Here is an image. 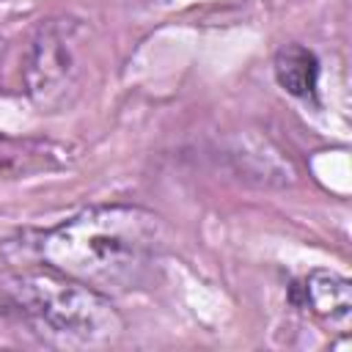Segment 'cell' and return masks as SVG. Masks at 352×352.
I'll list each match as a JSON object with an SVG mask.
<instances>
[{"mask_svg":"<svg viewBox=\"0 0 352 352\" xmlns=\"http://www.w3.org/2000/svg\"><path fill=\"white\" fill-rule=\"evenodd\" d=\"M16 297L50 336L77 346H107L124 333V319L107 294L72 280L55 270L16 278Z\"/></svg>","mask_w":352,"mask_h":352,"instance_id":"obj_2","label":"cell"},{"mask_svg":"<svg viewBox=\"0 0 352 352\" xmlns=\"http://www.w3.org/2000/svg\"><path fill=\"white\" fill-rule=\"evenodd\" d=\"M69 63H72V52L63 41V28L41 30V36L33 41V52L28 63V80L33 94L52 91L55 85H60L72 69Z\"/></svg>","mask_w":352,"mask_h":352,"instance_id":"obj_4","label":"cell"},{"mask_svg":"<svg viewBox=\"0 0 352 352\" xmlns=\"http://www.w3.org/2000/svg\"><path fill=\"white\" fill-rule=\"evenodd\" d=\"M36 248L44 267L102 294H124L154 278L165 226L140 206H91L44 231Z\"/></svg>","mask_w":352,"mask_h":352,"instance_id":"obj_1","label":"cell"},{"mask_svg":"<svg viewBox=\"0 0 352 352\" xmlns=\"http://www.w3.org/2000/svg\"><path fill=\"white\" fill-rule=\"evenodd\" d=\"M275 80L278 85L297 96V99H314L316 96V80H319V60L311 50L302 44H286L275 55Z\"/></svg>","mask_w":352,"mask_h":352,"instance_id":"obj_5","label":"cell"},{"mask_svg":"<svg viewBox=\"0 0 352 352\" xmlns=\"http://www.w3.org/2000/svg\"><path fill=\"white\" fill-rule=\"evenodd\" d=\"M300 289H302L305 305L322 322L346 333L349 316H352V289H349L346 278H341L336 272H327V270H314Z\"/></svg>","mask_w":352,"mask_h":352,"instance_id":"obj_3","label":"cell"}]
</instances>
